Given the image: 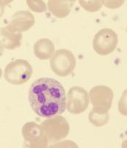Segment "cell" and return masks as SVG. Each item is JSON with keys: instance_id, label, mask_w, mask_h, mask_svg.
<instances>
[{"instance_id": "7a4b0ae2", "label": "cell", "mask_w": 127, "mask_h": 148, "mask_svg": "<svg viewBox=\"0 0 127 148\" xmlns=\"http://www.w3.org/2000/svg\"><path fill=\"white\" fill-rule=\"evenodd\" d=\"M33 68L25 60L18 59L10 62L5 69V79L15 85L25 84L31 78Z\"/></svg>"}, {"instance_id": "e0dca14e", "label": "cell", "mask_w": 127, "mask_h": 148, "mask_svg": "<svg viewBox=\"0 0 127 148\" xmlns=\"http://www.w3.org/2000/svg\"><path fill=\"white\" fill-rule=\"evenodd\" d=\"M4 53V49H3V47H2V45H0V57L2 56V55H3Z\"/></svg>"}, {"instance_id": "4fadbf2b", "label": "cell", "mask_w": 127, "mask_h": 148, "mask_svg": "<svg viewBox=\"0 0 127 148\" xmlns=\"http://www.w3.org/2000/svg\"><path fill=\"white\" fill-rule=\"evenodd\" d=\"M89 122L94 126L100 127L108 123L109 121V115L108 113H99L92 110L89 115Z\"/></svg>"}, {"instance_id": "2e32d148", "label": "cell", "mask_w": 127, "mask_h": 148, "mask_svg": "<svg viewBox=\"0 0 127 148\" xmlns=\"http://www.w3.org/2000/svg\"><path fill=\"white\" fill-rule=\"evenodd\" d=\"M12 2L11 1H0V18L3 15L5 12V8L8 4Z\"/></svg>"}, {"instance_id": "9a60e30c", "label": "cell", "mask_w": 127, "mask_h": 148, "mask_svg": "<svg viewBox=\"0 0 127 148\" xmlns=\"http://www.w3.org/2000/svg\"><path fill=\"white\" fill-rule=\"evenodd\" d=\"M30 10L36 12H45L47 11V6L43 1H26Z\"/></svg>"}, {"instance_id": "277c9868", "label": "cell", "mask_w": 127, "mask_h": 148, "mask_svg": "<svg viewBox=\"0 0 127 148\" xmlns=\"http://www.w3.org/2000/svg\"><path fill=\"white\" fill-rule=\"evenodd\" d=\"M49 142H55L64 139L70 132L69 123L64 117L59 116L49 118L41 123Z\"/></svg>"}, {"instance_id": "8992f818", "label": "cell", "mask_w": 127, "mask_h": 148, "mask_svg": "<svg viewBox=\"0 0 127 148\" xmlns=\"http://www.w3.org/2000/svg\"><path fill=\"white\" fill-rule=\"evenodd\" d=\"M22 135L25 146L27 147L45 148L48 147L49 141L41 125L34 122H28L23 126Z\"/></svg>"}, {"instance_id": "6da1fadb", "label": "cell", "mask_w": 127, "mask_h": 148, "mask_svg": "<svg viewBox=\"0 0 127 148\" xmlns=\"http://www.w3.org/2000/svg\"><path fill=\"white\" fill-rule=\"evenodd\" d=\"M67 97L63 86L50 78H41L33 82L28 91V101L38 116L52 118L66 109Z\"/></svg>"}, {"instance_id": "5b68a950", "label": "cell", "mask_w": 127, "mask_h": 148, "mask_svg": "<svg viewBox=\"0 0 127 148\" xmlns=\"http://www.w3.org/2000/svg\"><path fill=\"white\" fill-rule=\"evenodd\" d=\"M88 95L93 110L99 113H108L113 99V92L111 88L104 85L95 86Z\"/></svg>"}, {"instance_id": "30bf717a", "label": "cell", "mask_w": 127, "mask_h": 148, "mask_svg": "<svg viewBox=\"0 0 127 148\" xmlns=\"http://www.w3.org/2000/svg\"><path fill=\"white\" fill-rule=\"evenodd\" d=\"M23 35L21 33L14 32L8 27L0 28V45L7 49H15L21 45Z\"/></svg>"}, {"instance_id": "ba28073f", "label": "cell", "mask_w": 127, "mask_h": 148, "mask_svg": "<svg viewBox=\"0 0 127 148\" xmlns=\"http://www.w3.org/2000/svg\"><path fill=\"white\" fill-rule=\"evenodd\" d=\"M66 97L68 98L67 110L72 114H81L89 107V95L84 88L73 86L68 90Z\"/></svg>"}, {"instance_id": "52a82bcc", "label": "cell", "mask_w": 127, "mask_h": 148, "mask_svg": "<svg viewBox=\"0 0 127 148\" xmlns=\"http://www.w3.org/2000/svg\"><path fill=\"white\" fill-rule=\"evenodd\" d=\"M118 35L111 28H103L98 31L93 39V49L98 55H108L112 53L118 45Z\"/></svg>"}, {"instance_id": "8fae6325", "label": "cell", "mask_w": 127, "mask_h": 148, "mask_svg": "<svg viewBox=\"0 0 127 148\" xmlns=\"http://www.w3.org/2000/svg\"><path fill=\"white\" fill-rule=\"evenodd\" d=\"M34 51L35 56L39 60H48L55 53V45L49 39H41L34 44Z\"/></svg>"}, {"instance_id": "ac0fdd59", "label": "cell", "mask_w": 127, "mask_h": 148, "mask_svg": "<svg viewBox=\"0 0 127 148\" xmlns=\"http://www.w3.org/2000/svg\"><path fill=\"white\" fill-rule=\"evenodd\" d=\"M2 76V69L0 68V79H1Z\"/></svg>"}, {"instance_id": "7c38bea8", "label": "cell", "mask_w": 127, "mask_h": 148, "mask_svg": "<svg viewBox=\"0 0 127 148\" xmlns=\"http://www.w3.org/2000/svg\"><path fill=\"white\" fill-rule=\"evenodd\" d=\"M75 1H52L48 2V10L55 17L64 18L68 16L72 10Z\"/></svg>"}, {"instance_id": "9c48e42d", "label": "cell", "mask_w": 127, "mask_h": 148, "mask_svg": "<svg viewBox=\"0 0 127 148\" xmlns=\"http://www.w3.org/2000/svg\"><path fill=\"white\" fill-rule=\"evenodd\" d=\"M35 24V18L29 11H18L12 15L10 21L7 25L14 32L22 33L32 28Z\"/></svg>"}, {"instance_id": "5bb4252c", "label": "cell", "mask_w": 127, "mask_h": 148, "mask_svg": "<svg viewBox=\"0 0 127 148\" xmlns=\"http://www.w3.org/2000/svg\"><path fill=\"white\" fill-rule=\"evenodd\" d=\"M79 4L85 10L88 12H97L101 9L103 2L102 1H79Z\"/></svg>"}, {"instance_id": "3957f363", "label": "cell", "mask_w": 127, "mask_h": 148, "mask_svg": "<svg viewBox=\"0 0 127 148\" xmlns=\"http://www.w3.org/2000/svg\"><path fill=\"white\" fill-rule=\"evenodd\" d=\"M76 60L71 51L60 49L55 52L50 60L52 71L57 76L65 77L71 75L76 68Z\"/></svg>"}]
</instances>
